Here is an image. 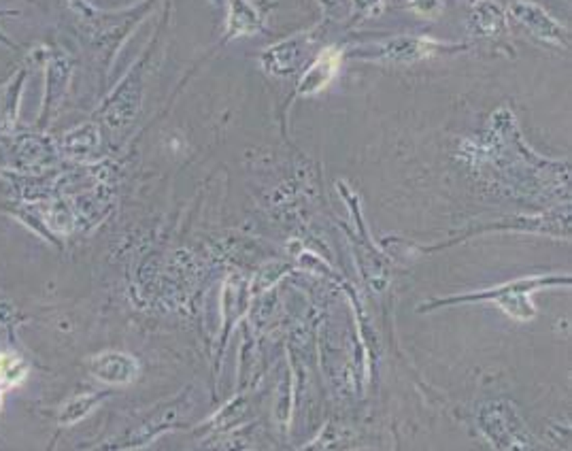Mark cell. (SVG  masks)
Segmentation results:
<instances>
[{"instance_id": "cell-1", "label": "cell", "mask_w": 572, "mask_h": 451, "mask_svg": "<svg viewBox=\"0 0 572 451\" xmlns=\"http://www.w3.org/2000/svg\"><path fill=\"white\" fill-rule=\"evenodd\" d=\"M92 371L96 377L105 381H130L134 373V364L128 356H117V353H109V356H100L92 362Z\"/></svg>"}, {"instance_id": "cell-2", "label": "cell", "mask_w": 572, "mask_h": 451, "mask_svg": "<svg viewBox=\"0 0 572 451\" xmlns=\"http://www.w3.org/2000/svg\"><path fill=\"white\" fill-rule=\"evenodd\" d=\"M26 377V364L15 356H0V381L19 383Z\"/></svg>"}]
</instances>
